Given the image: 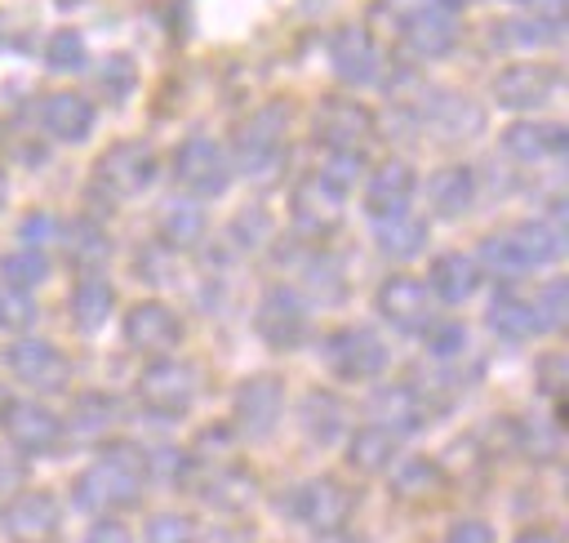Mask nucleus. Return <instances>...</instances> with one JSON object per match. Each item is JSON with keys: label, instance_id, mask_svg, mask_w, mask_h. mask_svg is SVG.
<instances>
[{"label": "nucleus", "instance_id": "5fc2aeb1", "mask_svg": "<svg viewBox=\"0 0 569 543\" xmlns=\"http://www.w3.org/2000/svg\"><path fill=\"white\" fill-rule=\"evenodd\" d=\"M516 4H529V0H516Z\"/></svg>", "mask_w": 569, "mask_h": 543}, {"label": "nucleus", "instance_id": "f257e3e1", "mask_svg": "<svg viewBox=\"0 0 569 543\" xmlns=\"http://www.w3.org/2000/svg\"><path fill=\"white\" fill-rule=\"evenodd\" d=\"M142 485H147V458H142V450L129 445V441H116L76 481V503L107 516V512L133 507L142 498Z\"/></svg>", "mask_w": 569, "mask_h": 543}, {"label": "nucleus", "instance_id": "7c9ffc66", "mask_svg": "<svg viewBox=\"0 0 569 543\" xmlns=\"http://www.w3.org/2000/svg\"><path fill=\"white\" fill-rule=\"evenodd\" d=\"M489 329L502 338V343H525L538 325H533V307L516 294H498L489 303Z\"/></svg>", "mask_w": 569, "mask_h": 543}, {"label": "nucleus", "instance_id": "603ef678", "mask_svg": "<svg viewBox=\"0 0 569 543\" xmlns=\"http://www.w3.org/2000/svg\"><path fill=\"white\" fill-rule=\"evenodd\" d=\"M436 4H440V9H449V13H453V9H458V4H467V0H436Z\"/></svg>", "mask_w": 569, "mask_h": 543}, {"label": "nucleus", "instance_id": "58836bf2", "mask_svg": "<svg viewBox=\"0 0 569 543\" xmlns=\"http://www.w3.org/2000/svg\"><path fill=\"white\" fill-rule=\"evenodd\" d=\"M102 89L111 93V98H129L133 93V85H138V67H133V58L129 53H111L107 62H102Z\"/></svg>", "mask_w": 569, "mask_h": 543}, {"label": "nucleus", "instance_id": "f03ea898", "mask_svg": "<svg viewBox=\"0 0 569 543\" xmlns=\"http://www.w3.org/2000/svg\"><path fill=\"white\" fill-rule=\"evenodd\" d=\"M231 156H236V169L240 174H271L284 156V102H267L258 107L240 129H236V142H231Z\"/></svg>", "mask_w": 569, "mask_h": 543}, {"label": "nucleus", "instance_id": "393cba45", "mask_svg": "<svg viewBox=\"0 0 569 543\" xmlns=\"http://www.w3.org/2000/svg\"><path fill=\"white\" fill-rule=\"evenodd\" d=\"M62 236H67V263H71V267H80L84 276H93L98 267H107L111 240H107V231H102L93 218H71Z\"/></svg>", "mask_w": 569, "mask_h": 543}, {"label": "nucleus", "instance_id": "ddd939ff", "mask_svg": "<svg viewBox=\"0 0 569 543\" xmlns=\"http://www.w3.org/2000/svg\"><path fill=\"white\" fill-rule=\"evenodd\" d=\"M9 369L36 392H62L67 387V356L49 338H18L9 347Z\"/></svg>", "mask_w": 569, "mask_h": 543}, {"label": "nucleus", "instance_id": "412c9836", "mask_svg": "<svg viewBox=\"0 0 569 543\" xmlns=\"http://www.w3.org/2000/svg\"><path fill=\"white\" fill-rule=\"evenodd\" d=\"M40 120L58 142H80L93 129V107L84 93H49Z\"/></svg>", "mask_w": 569, "mask_h": 543}, {"label": "nucleus", "instance_id": "0eeeda50", "mask_svg": "<svg viewBox=\"0 0 569 543\" xmlns=\"http://www.w3.org/2000/svg\"><path fill=\"white\" fill-rule=\"evenodd\" d=\"M316 142L329 151H360L373 138V111L356 98H329L316 107Z\"/></svg>", "mask_w": 569, "mask_h": 543}, {"label": "nucleus", "instance_id": "4468645a", "mask_svg": "<svg viewBox=\"0 0 569 543\" xmlns=\"http://www.w3.org/2000/svg\"><path fill=\"white\" fill-rule=\"evenodd\" d=\"M4 409H9L4 414V432H9L13 450H22V454H53L58 450L62 423H58L53 409H44L36 401H9Z\"/></svg>", "mask_w": 569, "mask_h": 543}, {"label": "nucleus", "instance_id": "79ce46f5", "mask_svg": "<svg viewBox=\"0 0 569 543\" xmlns=\"http://www.w3.org/2000/svg\"><path fill=\"white\" fill-rule=\"evenodd\" d=\"M147 543H196V525L178 512H160L151 525H147Z\"/></svg>", "mask_w": 569, "mask_h": 543}, {"label": "nucleus", "instance_id": "9b49d317", "mask_svg": "<svg viewBox=\"0 0 569 543\" xmlns=\"http://www.w3.org/2000/svg\"><path fill=\"white\" fill-rule=\"evenodd\" d=\"M182 338V320L164 303H133L124 316V343L142 356H169Z\"/></svg>", "mask_w": 569, "mask_h": 543}, {"label": "nucleus", "instance_id": "b1692460", "mask_svg": "<svg viewBox=\"0 0 569 543\" xmlns=\"http://www.w3.org/2000/svg\"><path fill=\"white\" fill-rule=\"evenodd\" d=\"M427 196H431V209H436L440 218H458V214H467L471 200H476V178H471L467 165H445V169L431 174Z\"/></svg>", "mask_w": 569, "mask_h": 543}, {"label": "nucleus", "instance_id": "864d4df0", "mask_svg": "<svg viewBox=\"0 0 569 543\" xmlns=\"http://www.w3.org/2000/svg\"><path fill=\"white\" fill-rule=\"evenodd\" d=\"M0 205H4V174H0Z\"/></svg>", "mask_w": 569, "mask_h": 543}, {"label": "nucleus", "instance_id": "6e6552de", "mask_svg": "<svg viewBox=\"0 0 569 543\" xmlns=\"http://www.w3.org/2000/svg\"><path fill=\"white\" fill-rule=\"evenodd\" d=\"M289 507H293V516L302 525H311L320 534H333V530L347 525V516L356 507V494L342 481H333V476H316V481L298 485V494L289 498Z\"/></svg>", "mask_w": 569, "mask_h": 543}, {"label": "nucleus", "instance_id": "c756f323", "mask_svg": "<svg viewBox=\"0 0 569 543\" xmlns=\"http://www.w3.org/2000/svg\"><path fill=\"white\" fill-rule=\"evenodd\" d=\"M160 236H164L169 249H196L200 236H204V209L191 205V200H173L160 214Z\"/></svg>", "mask_w": 569, "mask_h": 543}, {"label": "nucleus", "instance_id": "39448f33", "mask_svg": "<svg viewBox=\"0 0 569 543\" xmlns=\"http://www.w3.org/2000/svg\"><path fill=\"white\" fill-rule=\"evenodd\" d=\"M173 178L191 196H222L227 182H231V160H227V151L209 134H191L173 151Z\"/></svg>", "mask_w": 569, "mask_h": 543}, {"label": "nucleus", "instance_id": "37998d69", "mask_svg": "<svg viewBox=\"0 0 569 543\" xmlns=\"http://www.w3.org/2000/svg\"><path fill=\"white\" fill-rule=\"evenodd\" d=\"M36 320V303L27 298V289H4L0 294V325L4 329H27Z\"/></svg>", "mask_w": 569, "mask_h": 543}, {"label": "nucleus", "instance_id": "aec40b11", "mask_svg": "<svg viewBox=\"0 0 569 543\" xmlns=\"http://www.w3.org/2000/svg\"><path fill=\"white\" fill-rule=\"evenodd\" d=\"M4 525H9V534L22 539V543L49 539V534L58 530V498L44 494V490H27V494H18V498L4 507Z\"/></svg>", "mask_w": 569, "mask_h": 543}, {"label": "nucleus", "instance_id": "473e14b6", "mask_svg": "<svg viewBox=\"0 0 569 543\" xmlns=\"http://www.w3.org/2000/svg\"><path fill=\"white\" fill-rule=\"evenodd\" d=\"M44 276H49V263H44L40 249H18V254H4V258H0V280H4L9 289H31V285H40Z\"/></svg>", "mask_w": 569, "mask_h": 543}, {"label": "nucleus", "instance_id": "dca6fc26", "mask_svg": "<svg viewBox=\"0 0 569 543\" xmlns=\"http://www.w3.org/2000/svg\"><path fill=\"white\" fill-rule=\"evenodd\" d=\"M400 40H405V49H409L413 58H440V53L453 49V40H458V22H453L449 9H440V4L431 0V4H418V9L405 18Z\"/></svg>", "mask_w": 569, "mask_h": 543}, {"label": "nucleus", "instance_id": "a18cd8bd", "mask_svg": "<svg viewBox=\"0 0 569 543\" xmlns=\"http://www.w3.org/2000/svg\"><path fill=\"white\" fill-rule=\"evenodd\" d=\"M445 543H493V530L485 521H476V516H462V521L449 525Z\"/></svg>", "mask_w": 569, "mask_h": 543}, {"label": "nucleus", "instance_id": "20e7f679", "mask_svg": "<svg viewBox=\"0 0 569 543\" xmlns=\"http://www.w3.org/2000/svg\"><path fill=\"white\" fill-rule=\"evenodd\" d=\"M156 182V151L147 142H116L98 156L93 165V187L107 191L111 200H129Z\"/></svg>", "mask_w": 569, "mask_h": 543}, {"label": "nucleus", "instance_id": "cd10ccee", "mask_svg": "<svg viewBox=\"0 0 569 543\" xmlns=\"http://www.w3.org/2000/svg\"><path fill=\"white\" fill-rule=\"evenodd\" d=\"M111 303H116V289L102 276H80L71 289V320L80 329H98L111 316Z\"/></svg>", "mask_w": 569, "mask_h": 543}, {"label": "nucleus", "instance_id": "49530a36", "mask_svg": "<svg viewBox=\"0 0 569 543\" xmlns=\"http://www.w3.org/2000/svg\"><path fill=\"white\" fill-rule=\"evenodd\" d=\"M511 36L520 45H547V40H556V22H547V18H520L511 27Z\"/></svg>", "mask_w": 569, "mask_h": 543}, {"label": "nucleus", "instance_id": "c03bdc74", "mask_svg": "<svg viewBox=\"0 0 569 543\" xmlns=\"http://www.w3.org/2000/svg\"><path fill=\"white\" fill-rule=\"evenodd\" d=\"M565 378H569V361H565L560 352H547V356L538 361V392L560 401V392H565Z\"/></svg>", "mask_w": 569, "mask_h": 543}, {"label": "nucleus", "instance_id": "e433bc0d", "mask_svg": "<svg viewBox=\"0 0 569 543\" xmlns=\"http://www.w3.org/2000/svg\"><path fill=\"white\" fill-rule=\"evenodd\" d=\"M44 62L53 71H80L84 67V40H80V31H71V27L53 31L49 45H44Z\"/></svg>", "mask_w": 569, "mask_h": 543}, {"label": "nucleus", "instance_id": "de8ad7c7", "mask_svg": "<svg viewBox=\"0 0 569 543\" xmlns=\"http://www.w3.org/2000/svg\"><path fill=\"white\" fill-rule=\"evenodd\" d=\"M84 543H133V534L116 516H102V521H93V530L84 534Z\"/></svg>", "mask_w": 569, "mask_h": 543}, {"label": "nucleus", "instance_id": "f8f14e48", "mask_svg": "<svg viewBox=\"0 0 569 543\" xmlns=\"http://www.w3.org/2000/svg\"><path fill=\"white\" fill-rule=\"evenodd\" d=\"M556 85H560L556 67H547V62H516V67L493 76V102L511 107V111H529V107H542L556 93Z\"/></svg>", "mask_w": 569, "mask_h": 543}, {"label": "nucleus", "instance_id": "6ab92c4d", "mask_svg": "<svg viewBox=\"0 0 569 543\" xmlns=\"http://www.w3.org/2000/svg\"><path fill=\"white\" fill-rule=\"evenodd\" d=\"M413 165H405V160H387V165H378L373 174H369V182H365V209L373 214V218H396V214H405L409 209V196H413Z\"/></svg>", "mask_w": 569, "mask_h": 543}, {"label": "nucleus", "instance_id": "1a4fd4ad", "mask_svg": "<svg viewBox=\"0 0 569 543\" xmlns=\"http://www.w3.org/2000/svg\"><path fill=\"white\" fill-rule=\"evenodd\" d=\"M325 361H329V369L342 374V378H378V374L387 369V347L378 343V334L351 325V329L329 334Z\"/></svg>", "mask_w": 569, "mask_h": 543}, {"label": "nucleus", "instance_id": "5701e85b", "mask_svg": "<svg viewBox=\"0 0 569 543\" xmlns=\"http://www.w3.org/2000/svg\"><path fill=\"white\" fill-rule=\"evenodd\" d=\"M396 427H387V423H369V427H356V436L347 441V463L356 467V472H365V476H373V472H387L391 467V458H396Z\"/></svg>", "mask_w": 569, "mask_h": 543}, {"label": "nucleus", "instance_id": "9d476101", "mask_svg": "<svg viewBox=\"0 0 569 543\" xmlns=\"http://www.w3.org/2000/svg\"><path fill=\"white\" fill-rule=\"evenodd\" d=\"M280 409H284V383L276 374H253L236 387V427L249 441L267 436L280 423Z\"/></svg>", "mask_w": 569, "mask_h": 543}, {"label": "nucleus", "instance_id": "423d86ee", "mask_svg": "<svg viewBox=\"0 0 569 543\" xmlns=\"http://www.w3.org/2000/svg\"><path fill=\"white\" fill-rule=\"evenodd\" d=\"M253 329L276 352L298 347L302 334H307V307H302V298L289 285H267L262 298H258V312H253Z\"/></svg>", "mask_w": 569, "mask_h": 543}, {"label": "nucleus", "instance_id": "8fccbe9b", "mask_svg": "<svg viewBox=\"0 0 569 543\" xmlns=\"http://www.w3.org/2000/svg\"><path fill=\"white\" fill-rule=\"evenodd\" d=\"M204 543H253V539H249V530H236V525H218V530H213Z\"/></svg>", "mask_w": 569, "mask_h": 543}, {"label": "nucleus", "instance_id": "3c124183", "mask_svg": "<svg viewBox=\"0 0 569 543\" xmlns=\"http://www.w3.org/2000/svg\"><path fill=\"white\" fill-rule=\"evenodd\" d=\"M516 543H560V539H556V534H547V530H525Z\"/></svg>", "mask_w": 569, "mask_h": 543}, {"label": "nucleus", "instance_id": "72a5a7b5", "mask_svg": "<svg viewBox=\"0 0 569 543\" xmlns=\"http://www.w3.org/2000/svg\"><path fill=\"white\" fill-rule=\"evenodd\" d=\"M111 423H116V401H111L107 392H84V396H76V405H71V427H76V432L93 436V432H107Z\"/></svg>", "mask_w": 569, "mask_h": 543}, {"label": "nucleus", "instance_id": "f704fd0d", "mask_svg": "<svg viewBox=\"0 0 569 543\" xmlns=\"http://www.w3.org/2000/svg\"><path fill=\"white\" fill-rule=\"evenodd\" d=\"M529 307H533V325L538 329H560L565 316H569V285L565 280H547Z\"/></svg>", "mask_w": 569, "mask_h": 543}, {"label": "nucleus", "instance_id": "a19ab883", "mask_svg": "<svg viewBox=\"0 0 569 543\" xmlns=\"http://www.w3.org/2000/svg\"><path fill=\"white\" fill-rule=\"evenodd\" d=\"M427 352L431 356H458L467 347V325L462 320H445V325H427Z\"/></svg>", "mask_w": 569, "mask_h": 543}, {"label": "nucleus", "instance_id": "7ed1b4c3", "mask_svg": "<svg viewBox=\"0 0 569 543\" xmlns=\"http://www.w3.org/2000/svg\"><path fill=\"white\" fill-rule=\"evenodd\" d=\"M138 401L147 414L156 418H178L191 409L196 401V369L187 361L173 356H156L142 374H138Z\"/></svg>", "mask_w": 569, "mask_h": 543}, {"label": "nucleus", "instance_id": "2eb2a0df", "mask_svg": "<svg viewBox=\"0 0 569 543\" xmlns=\"http://www.w3.org/2000/svg\"><path fill=\"white\" fill-rule=\"evenodd\" d=\"M378 312H382V320H387L391 329H400V334H422V329L431 325V298H427V289H422L418 280H409V276L382 280V289H378Z\"/></svg>", "mask_w": 569, "mask_h": 543}, {"label": "nucleus", "instance_id": "c9c22d12", "mask_svg": "<svg viewBox=\"0 0 569 543\" xmlns=\"http://www.w3.org/2000/svg\"><path fill=\"white\" fill-rule=\"evenodd\" d=\"M436 485H440V467L427 463V458L405 463V467L396 472V481H391V490H396L400 498H427V494H436Z\"/></svg>", "mask_w": 569, "mask_h": 543}, {"label": "nucleus", "instance_id": "c85d7f7f", "mask_svg": "<svg viewBox=\"0 0 569 543\" xmlns=\"http://www.w3.org/2000/svg\"><path fill=\"white\" fill-rule=\"evenodd\" d=\"M373 240L387 258H413L422 245H427V223L409 218V214H396V218H378L373 227Z\"/></svg>", "mask_w": 569, "mask_h": 543}, {"label": "nucleus", "instance_id": "bb28decb", "mask_svg": "<svg viewBox=\"0 0 569 543\" xmlns=\"http://www.w3.org/2000/svg\"><path fill=\"white\" fill-rule=\"evenodd\" d=\"M511 240H516V249H520L525 267H538V263H556V258L565 254V245H569L565 227H560V223H551V218H533V223H520V227L511 231Z\"/></svg>", "mask_w": 569, "mask_h": 543}, {"label": "nucleus", "instance_id": "f3484780", "mask_svg": "<svg viewBox=\"0 0 569 543\" xmlns=\"http://www.w3.org/2000/svg\"><path fill=\"white\" fill-rule=\"evenodd\" d=\"M329 58H333L338 80H347V85H369V80L378 76V49H373V36H369V27H360V22H347V27L333 31V40H329Z\"/></svg>", "mask_w": 569, "mask_h": 543}, {"label": "nucleus", "instance_id": "ea45409f", "mask_svg": "<svg viewBox=\"0 0 569 543\" xmlns=\"http://www.w3.org/2000/svg\"><path fill=\"white\" fill-rule=\"evenodd\" d=\"M360 169H365V156H360V151H329V165L320 169V178H325L329 187L347 191V187L360 178Z\"/></svg>", "mask_w": 569, "mask_h": 543}, {"label": "nucleus", "instance_id": "a878e982", "mask_svg": "<svg viewBox=\"0 0 569 543\" xmlns=\"http://www.w3.org/2000/svg\"><path fill=\"white\" fill-rule=\"evenodd\" d=\"M476 285H480V267H476V258L449 249V254H440V258L431 263V289H436V298H445V303H462V298L476 294Z\"/></svg>", "mask_w": 569, "mask_h": 543}, {"label": "nucleus", "instance_id": "a211bd4d", "mask_svg": "<svg viewBox=\"0 0 569 543\" xmlns=\"http://www.w3.org/2000/svg\"><path fill=\"white\" fill-rule=\"evenodd\" d=\"M293 223H298L302 231H311V236L333 231V227L342 223V191L329 187L320 174L302 178V182L293 187Z\"/></svg>", "mask_w": 569, "mask_h": 543}, {"label": "nucleus", "instance_id": "4c0bfd02", "mask_svg": "<svg viewBox=\"0 0 569 543\" xmlns=\"http://www.w3.org/2000/svg\"><path fill=\"white\" fill-rule=\"evenodd\" d=\"M480 263H485L493 276H520V272H525V258H520L511 231H507V236H485V245H480Z\"/></svg>", "mask_w": 569, "mask_h": 543}, {"label": "nucleus", "instance_id": "4be33fe9", "mask_svg": "<svg viewBox=\"0 0 569 543\" xmlns=\"http://www.w3.org/2000/svg\"><path fill=\"white\" fill-rule=\"evenodd\" d=\"M502 147L516 160H547V156H565L569 151V134H565V125H529V120H520V125H511L502 134Z\"/></svg>", "mask_w": 569, "mask_h": 543}, {"label": "nucleus", "instance_id": "09e8293b", "mask_svg": "<svg viewBox=\"0 0 569 543\" xmlns=\"http://www.w3.org/2000/svg\"><path fill=\"white\" fill-rule=\"evenodd\" d=\"M49 231H53V218H49V214H27V218H22V227H18V236L27 240V249L44 245V240H49Z\"/></svg>", "mask_w": 569, "mask_h": 543}, {"label": "nucleus", "instance_id": "2f4dec72", "mask_svg": "<svg viewBox=\"0 0 569 543\" xmlns=\"http://www.w3.org/2000/svg\"><path fill=\"white\" fill-rule=\"evenodd\" d=\"M302 427H307V436H316L320 445H329L338 432H342V401L333 396V392H307V401H302Z\"/></svg>", "mask_w": 569, "mask_h": 543}]
</instances>
